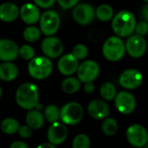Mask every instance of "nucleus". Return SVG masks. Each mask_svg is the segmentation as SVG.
I'll use <instances>...</instances> for the list:
<instances>
[{
    "instance_id": "nucleus-1",
    "label": "nucleus",
    "mask_w": 148,
    "mask_h": 148,
    "mask_svg": "<svg viewBox=\"0 0 148 148\" xmlns=\"http://www.w3.org/2000/svg\"><path fill=\"white\" fill-rule=\"evenodd\" d=\"M136 18L129 10H121L114 15L112 21L113 32L120 37H129L135 32Z\"/></svg>"
},
{
    "instance_id": "nucleus-2",
    "label": "nucleus",
    "mask_w": 148,
    "mask_h": 148,
    "mask_svg": "<svg viewBox=\"0 0 148 148\" xmlns=\"http://www.w3.org/2000/svg\"><path fill=\"white\" fill-rule=\"evenodd\" d=\"M39 93L38 87L31 82L21 84L16 92V101L23 109L31 110L38 107Z\"/></svg>"
},
{
    "instance_id": "nucleus-3",
    "label": "nucleus",
    "mask_w": 148,
    "mask_h": 148,
    "mask_svg": "<svg viewBox=\"0 0 148 148\" xmlns=\"http://www.w3.org/2000/svg\"><path fill=\"white\" fill-rule=\"evenodd\" d=\"M103 56L111 62L120 61L126 53V43L118 36L109 37L102 47Z\"/></svg>"
},
{
    "instance_id": "nucleus-4",
    "label": "nucleus",
    "mask_w": 148,
    "mask_h": 148,
    "mask_svg": "<svg viewBox=\"0 0 148 148\" xmlns=\"http://www.w3.org/2000/svg\"><path fill=\"white\" fill-rule=\"evenodd\" d=\"M52 69V62L47 56L34 57L28 64V71L30 75L38 80L47 78L51 74Z\"/></svg>"
},
{
    "instance_id": "nucleus-5",
    "label": "nucleus",
    "mask_w": 148,
    "mask_h": 148,
    "mask_svg": "<svg viewBox=\"0 0 148 148\" xmlns=\"http://www.w3.org/2000/svg\"><path fill=\"white\" fill-rule=\"evenodd\" d=\"M39 25L41 32L51 36L57 33L60 26V17L54 10H46L44 12L39 19Z\"/></svg>"
},
{
    "instance_id": "nucleus-6",
    "label": "nucleus",
    "mask_w": 148,
    "mask_h": 148,
    "mask_svg": "<svg viewBox=\"0 0 148 148\" xmlns=\"http://www.w3.org/2000/svg\"><path fill=\"white\" fill-rule=\"evenodd\" d=\"M84 115V110L80 104L77 102H69L60 110V119L64 124L76 125L81 121Z\"/></svg>"
},
{
    "instance_id": "nucleus-7",
    "label": "nucleus",
    "mask_w": 148,
    "mask_h": 148,
    "mask_svg": "<svg viewBox=\"0 0 148 148\" xmlns=\"http://www.w3.org/2000/svg\"><path fill=\"white\" fill-rule=\"evenodd\" d=\"M99 65L92 60H87L79 64L77 70L78 78L81 82H92L99 75Z\"/></svg>"
},
{
    "instance_id": "nucleus-8",
    "label": "nucleus",
    "mask_w": 148,
    "mask_h": 148,
    "mask_svg": "<svg viewBox=\"0 0 148 148\" xmlns=\"http://www.w3.org/2000/svg\"><path fill=\"white\" fill-rule=\"evenodd\" d=\"M96 10L86 3L77 4L72 10V16L76 23L81 25H87L92 23L96 16Z\"/></svg>"
},
{
    "instance_id": "nucleus-9",
    "label": "nucleus",
    "mask_w": 148,
    "mask_h": 148,
    "mask_svg": "<svg viewBox=\"0 0 148 148\" xmlns=\"http://www.w3.org/2000/svg\"><path fill=\"white\" fill-rule=\"evenodd\" d=\"M147 42L144 36L137 34L129 36L126 42V51L133 58H140L143 56L147 51Z\"/></svg>"
},
{
    "instance_id": "nucleus-10",
    "label": "nucleus",
    "mask_w": 148,
    "mask_h": 148,
    "mask_svg": "<svg viewBox=\"0 0 148 148\" xmlns=\"http://www.w3.org/2000/svg\"><path fill=\"white\" fill-rule=\"evenodd\" d=\"M126 139L132 146L135 147H143L148 142L147 131L141 125H132L127 128Z\"/></svg>"
},
{
    "instance_id": "nucleus-11",
    "label": "nucleus",
    "mask_w": 148,
    "mask_h": 148,
    "mask_svg": "<svg viewBox=\"0 0 148 148\" xmlns=\"http://www.w3.org/2000/svg\"><path fill=\"white\" fill-rule=\"evenodd\" d=\"M119 82L124 88L135 89L142 84L143 75L139 70L135 69H129L120 75Z\"/></svg>"
},
{
    "instance_id": "nucleus-12",
    "label": "nucleus",
    "mask_w": 148,
    "mask_h": 148,
    "mask_svg": "<svg viewBox=\"0 0 148 148\" xmlns=\"http://www.w3.org/2000/svg\"><path fill=\"white\" fill-rule=\"evenodd\" d=\"M41 49L47 57L57 58L62 55L64 46L58 37L51 36L43 40L41 43Z\"/></svg>"
},
{
    "instance_id": "nucleus-13",
    "label": "nucleus",
    "mask_w": 148,
    "mask_h": 148,
    "mask_svg": "<svg viewBox=\"0 0 148 148\" xmlns=\"http://www.w3.org/2000/svg\"><path fill=\"white\" fill-rule=\"evenodd\" d=\"M115 106L117 110L123 114H129L133 112L136 107L134 96L126 91H122L117 94L115 97Z\"/></svg>"
},
{
    "instance_id": "nucleus-14",
    "label": "nucleus",
    "mask_w": 148,
    "mask_h": 148,
    "mask_svg": "<svg viewBox=\"0 0 148 148\" xmlns=\"http://www.w3.org/2000/svg\"><path fill=\"white\" fill-rule=\"evenodd\" d=\"M79 66V60L72 53L62 56L58 62V71L66 76L72 75L77 72Z\"/></svg>"
},
{
    "instance_id": "nucleus-15",
    "label": "nucleus",
    "mask_w": 148,
    "mask_h": 148,
    "mask_svg": "<svg viewBox=\"0 0 148 148\" xmlns=\"http://www.w3.org/2000/svg\"><path fill=\"white\" fill-rule=\"evenodd\" d=\"M68 131L66 127L59 122H55L51 125L47 132V139L53 145L63 143L67 138Z\"/></svg>"
},
{
    "instance_id": "nucleus-16",
    "label": "nucleus",
    "mask_w": 148,
    "mask_h": 148,
    "mask_svg": "<svg viewBox=\"0 0 148 148\" xmlns=\"http://www.w3.org/2000/svg\"><path fill=\"white\" fill-rule=\"evenodd\" d=\"M19 55L17 45L11 40L0 39V60L3 62H11Z\"/></svg>"
},
{
    "instance_id": "nucleus-17",
    "label": "nucleus",
    "mask_w": 148,
    "mask_h": 148,
    "mask_svg": "<svg viewBox=\"0 0 148 148\" xmlns=\"http://www.w3.org/2000/svg\"><path fill=\"white\" fill-rule=\"evenodd\" d=\"M88 114L95 120L106 119L110 114V108L108 105L101 100L92 101L87 107Z\"/></svg>"
},
{
    "instance_id": "nucleus-18",
    "label": "nucleus",
    "mask_w": 148,
    "mask_h": 148,
    "mask_svg": "<svg viewBox=\"0 0 148 148\" xmlns=\"http://www.w3.org/2000/svg\"><path fill=\"white\" fill-rule=\"evenodd\" d=\"M21 19L27 24H34L40 19V12L36 4L27 3L20 9Z\"/></svg>"
},
{
    "instance_id": "nucleus-19",
    "label": "nucleus",
    "mask_w": 148,
    "mask_h": 148,
    "mask_svg": "<svg viewBox=\"0 0 148 148\" xmlns=\"http://www.w3.org/2000/svg\"><path fill=\"white\" fill-rule=\"evenodd\" d=\"M20 16V10L12 3H4L0 5V20L5 23L15 21Z\"/></svg>"
},
{
    "instance_id": "nucleus-20",
    "label": "nucleus",
    "mask_w": 148,
    "mask_h": 148,
    "mask_svg": "<svg viewBox=\"0 0 148 148\" xmlns=\"http://www.w3.org/2000/svg\"><path fill=\"white\" fill-rule=\"evenodd\" d=\"M18 75L17 67L10 62H5L0 64V79L5 82L15 80Z\"/></svg>"
},
{
    "instance_id": "nucleus-21",
    "label": "nucleus",
    "mask_w": 148,
    "mask_h": 148,
    "mask_svg": "<svg viewBox=\"0 0 148 148\" xmlns=\"http://www.w3.org/2000/svg\"><path fill=\"white\" fill-rule=\"evenodd\" d=\"M26 123L32 129H39L43 127L44 122V115L38 110H31L26 114Z\"/></svg>"
},
{
    "instance_id": "nucleus-22",
    "label": "nucleus",
    "mask_w": 148,
    "mask_h": 148,
    "mask_svg": "<svg viewBox=\"0 0 148 148\" xmlns=\"http://www.w3.org/2000/svg\"><path fill=\"white\" fill-rule=\"evenodd\" d=\"M81 87V82L79 78L75 77H67L65 78L62 83H61V88L62 90L66 93V94H75L79 90Z\"/></svg>"
},
{
    "instance_id": "nucleus-23",
    "label": "nucleus",
    "mask_w": 148,
    "mask_h": 148,
    "mask_svg": "<svg viewBox=\"0 0 148 148\" xmlns=\"http://www.w3.org/2000/svg\"><path fill=\"white\" fill-rule=\"evenodd\" d=\"M96 17L101 22H108L114 16V11L111 5L101 4L96 9Z\"/></svg>"
},
{
    "instance_id": "nucleus-24",
    "label": "nucleus",
    "mask_w": 148,
    "mask_h": 148,
    "mask_svg": "<svg viewBox=\"0 0 148 148\" xmlns=\"http://www.w3.org/2000/svg\"><path fill=\"white\" fill-rule=\"evenodd\" d=\"M19 123L12 118H7L1 123V130L6 134H14L18 132Z\"/></svg>"
},
{
    "instance_id": "nucleus-25",
    "label": "nucleus",
    "mask_w": 148,
    "mask_h": 148,
    "mask_svg": "<svg viewBox=\"0 0 148 148\" xmlns=\"http://www.w3.org/2000/svg\"><path fill=\"white\" fill-rule=\"evenodd\" d=\"M100 95L106 101H112L115 99L117 91L115 86L111 82H105L100 87Z\"/></svg>"
},
{
    "instance_id": "nucleus-26",
    "label": "nucleus",
    "mask_w": 148,
    "mask_h": 148,
    "mask_svg": "<svg viewBox=\"0 0 148 148\" xmlns=\"http://www.w3.org/2000/svg\"><path fill=\"white\" fill-rule=\"evenodd\" d=\"M102 131L107 136L114 135L118 131V123L113 118L106 119L102 123Z\"/></svg>"
},
{
    "instance_id": "nucleus-27",
    "label": "nucleus",
    "mask_w": 148,
    "mask_h": 148,
    "mask_svg": "<svg viewBox=\"0 0 148 148\" xmlns=\"http://www.w3.org/2000/svg\"><path fill=\"white\" fill-rule=\"evenodd\" d=\"M23 36H24V38L27 42H37L40 38L41 30L35 26H29L24 30Z\"/></svg>"
},
{
    "instance_id": "nucleus-28",
    "label": "nucleus",
    "mask_w": 148,
    "mask_h": 148,
    "mask_svg": "<svg viewBox=\"0 0 148 148\" xmlns=\"http://www.w3.org/2000/svg\"><path fill=\"white\" fill-rule=\"evenodd\" d=\"M44 116L46 120L52 124L58 122L60 118V111L55 105H49L44 110Z\"/></svg>"
},
{
    "instance_id": "nucleus-29",
    "label": "nucleus",
    "mask_w": 148,
    "mask_h": 148,
    "mask_svg": "<svg viewBox=\"0 0 148 148\" xmlns=\"http://www.w3.org/2000/svg\"><path fill=\"white\" fill-rule=\"evenodd\" d=\"M90 145L89 137L83 134H78L72 141V148H90Z\"/></svg>"
},
{
    "instance_id": "nucleus-30",
    "label": "nucleus",
    "mask_w": 148,
    "mask_h": 148,
    "mask_svg": "<svg viewBox=\"0 0 148 148\" xmlns=\"http://www.w3.org/2000/svg\"><path fill=\"white\" fill-rule=\"evenodd\" d=\"M72 54L78 59V60H83L85 59L88 55V49L85 44L79 43L74 46L72 49Z\"/></svg>"
},
{
    "instance_id": "nucleus-31",
    "label": "nucleus",
    "mask_w": 148,
    "mask_h": 148,
    "mask_svg": "<svg viewBox=\"0 0 148 148\" xmlns=\"http://www.w3.org/2000/svg\"><path fill=\"white\" fill-rule=\"evenodd\" d=\"M19 56L24 60H31L35 56L34 49L28 44L23 45L19 48Z\"/></svg>"
},
{
    "instance_id": "nucleus-32",
    "label": "nucleus",
    "mask_w": 148,
    "mask_h": 148,
    "mask_svg": "<svg viewBox=\"0 0 148 148\" xmlns=\"http://www.w3.org/2000/svg\"><path fill=\"white\" fill-rule=\"evenodd\" d=\"M135 33L139 36H144L148 33V23L147 21H141L136 24Z\"/></svg>"
},
{
    "instance_id": "nucleus-33",
    "label": "nucleus",
    "mask_w": 148,
    "mask_h": 148,
    "mask_svg": "<svg viewBox=\"0 0 148 148\" xmlns=\"http://www.w3.org/2000/svg\"><path fill=\"white\" fill-rule=\"evenodd\" d=\"M57 1L60 5V7H62L65 10H68L75 7L79 2V0H57Z\"/></svg>"
},
{
    "instance_id": "nucleus-34",
    "label": "nucleus",
    "mask_w": 148,
    "mask_h": 148,
    "mask_svg": "<svg viewBox=\"0 0 148 148\" xmlns=\"http://www.w3.org/2000/svg\"><path fill=\"white\" fill-rule=\"evenodd\" d=\"M18 134L20 137L27 139L30 138L32 134V128H31L28 125L27 126H22L18 129Z\"/></svg>"
},
{
    "instance_id": "nucleus-35",
    "label": "nucleus",
    "mask_w": 148,
    "mask_h": 148,
    "mask_svg": "<svg viewBox=\"0 0 148 148\" xmlns=\"http://www.w3.org/2000/svg\"><path fill=\"white\" fill-rule=\"evenodd\" d=\"M33 1L37 6L41 7L43 9H48L55 3L56 0H33Z\"/></svg>"
},
{
    "instance_id": "nucleus-36",
    "label": "nucleus",
    "mask_w": 148,
    "mask_h": 148,
    "mask_svg": "<svg viewBox=\"0 0 148 148\" xmlns=\"http://www.w3.org/2000/svg\"><path fill=\"white\" fill-rule=\"evenodd\" d=\"M140 15H141V17L143 18L144 21H147L148 23V3H146L141 10H140Z\"/></svg>"
},
{
    "instance_id": "nucleus-37",
    "label": "nucleus",
    "mask_w": 148,
    "mask_h": 148,
    "mask_svg": "<svg viewBox=\"0 0 148 148\" xmlns=\"http://www.w3.org/2000/svg\"><path fill=\"white\" fill-rule=\"evenodd\" d=\"M94 88H95V86H94V84L92 83V82H86V83H85V86H84V90H85V92H86V93H88V94L92 93V92L94 91Z\"/></svg>"
},
{
    "instance_id": "nucleus-38",
    "label": "nucleus",
    "mask_w": 148,
    "mask_h": 148,
    "mask_svg": "<svg viewBox=\"0 0 148 148\" xmlns=\"http://www.w3.org/2000/svg\"><path fill=\"white\" fill-rule=\"evenodd\" d=\"M10 148H29V147L24 143V142H22V141H15L13 142Z\"/></svg>"
},
{
    "instance_id": "nucleus-39",
    "label": "nucleus",
    "mask_w": 148,
    "mask_h": 148,
    "mask_svg": "<svg viewBox=\"0 0 148 148\" xmlns=\"http://www.w3.org/2000/svg\"><path fill=\"white\" fill-rule=\"evenodd\" d=\"M37 148H56L55 145L51 144V143H43L41 145H39Z\"/></svg>"
},
{
    "instance_id": "nucleus-40",
    "label": "nucleus",
    "mask_w": 148,
    "mask_h": 148,
    "mask_svg": "<svg viewBox=\"0 0 148 148\" xmlns=\"http://www.w3.org/2000/svg\"><path fill=\"white\" fill-rule=\"evenodd\" d=\"M1 95H2V89H1V88H0V97H1Z\"/></svg>"
},
{
    "instance_id": "nucleus-41",
    "label": "nucleus",
    "mask_w": 148,
    "mask_h": 148,
    "mask_svg": "<svg viewBox=\"0 0 148 148\" xmlns=\"http://www.w3.org/2000/svg\"><path fill=\"white\" fill-rule=\"evenodd\" d=\"M143 1H144L145 3H148V0H143Z\"/></svg>"
},
{
    "instance_id": "nucleus-42",
    "label": "nucleus",
    "mask_w": 148,
    "mask_h": 148,
    "mask_svg": "<svg viewBox=\"0 0 148 148\" xmlns=\"http://www.w3.org/2000/svg\"><path fill=\"white\" fill-rule=\"evenodd\" d=\"M145 148H148V147H145Z\"/></svg>"
}]
</instances>
